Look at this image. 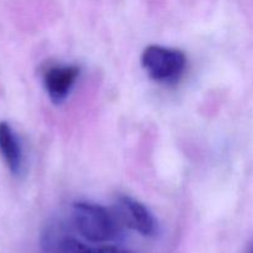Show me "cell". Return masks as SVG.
<instances>
[{
	"mask_svg": "<svg viewBox=\"0 0 253 253\" xmlns=\"http://www.w3.org/2000/svg\"><path fill=\"white\" fill-rule=\"evenodd\" d=\"M116 214L121 224L142 236L152 237L157 232V222L152 212L133 198L127 195L119 197L116 200Z\"/></svg>",
	"mask_w": 253,
	"mask_h": 253,
	"instance_id": "3",
	"label": "cell"
},
{
	"mask_svg": "<svg viewBox=\"0 0 253 253\" xmlns=\"http://www.w3.org/2000/svg\"><path fill=\"white\" fill-rule=\"evenodd\" d=\"M0 153L12 174H20L22 170L24 156L16 133L7 123H0Z\"/></svg>",
	"mask_w": 253,
	"mask_h": 253,
	"instance_id": "5",
	"label": "cell"
},
{
	"mask_svg": "<svg viewBox=\"0 0 253 253\" xmlns=\"http://www.w3.org/2000/svg\"><path fill=\"white\" fill-rule=\"evenodd\" d=\"M247 253H253V244L251 245V247H250V250H249V252Z\"/></svg>",
	"mask_w": 253,
	"mask_h": 253,
	"instance_id": "7",
	"label": "cell"
},
{
	"mask_svg": "<svg viewBox=\"0 0 253 253\" xmlns=\"http://www.w3.org/2000/svg\"><path fill=\"white\" fill-rule=\"evenodd\" d=\"M56 253H130L126 250L115 246L91 247L73 237H66L57 247Z\"/></svg>",
	"mask_w": 253,
	"mask_h": 253,
	"instance_id": "6",
	"label": "cell"
},
{
	"mask_svg": "<svg viewBox=\"0 0 253 253\" xmlns=\"http://www.w3.org/2000/svg\"><path fill=\"white\" fill-rule=\"evenodd\" d=\"M79 76L77 66H54L44 73L43 85L49 99L54 104L63 103L71 93Z\"/></svg>",
	"mask_w": 253,
	"mask_h": 253,
	"instance_id": "4",
	"label": "cell"
},
{
	"mask_svg": "<svg viewBox=\"0 0 253 253\" xmlns=\"http://www.w3.org/2000/svg\"><path fill=\"white\" fill-rule=\"evenodd\" d=\"M72 221L82 237L96 244L113 241L121 232L118 216L93 203H76L72 210Z\"/></svg>",
	"mask_w": 253,
	"mask_h": 253,
	"instance_id": "1",
	"label": "cell"
},
{
	"mask_svg": "<svg viewBox=\"0 0 253 253\" xmlns=\"http://www.w3.org/2000/svg\"><path fill=\"white\" fill-rule=\"evenodd\" d=\"M141 62L153 81L165 84L178 82L187 66V59L182 51L158 44L146 47Z\"/></svg>",
	"mask_w": 253,
	"mask_h": 253,
	"instance_id": "2",
	"label": "cell"
}]
</instances>
